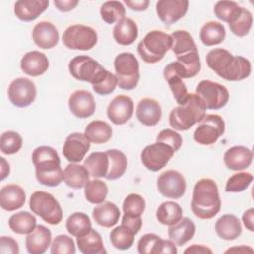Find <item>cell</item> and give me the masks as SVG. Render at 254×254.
Returning <instances> with one entry per match:
<instances>
[{
    "mask_svg": "<svg viewBox=\"0 0 254 254\" xmlns=\"http://www.w3.org/2000/svg\"><path fill=\"white\" fill-rule=\"evenodd\" d=\"M173 64L182 78L194 77L201 68L198 51L177 57V61L173 62Z\"/></svg>",
    "mask_w": 254,
    "mask_h": 254,
    "instance_id": "obj_26",
    "label": "cell"
},
{
    "mask_svg": "<svg viewBox=\"0 0 254 254\" xmlns=\"http://www.w3.org/2000/svg\"><path fill=\"white\" fill-rule=\"evenodd\" d=\"M253 159L252 151L245 146H233L227 149L223 155V162L227 169L242 171L247 169Z\"/></svg>",
    "mask_w": 254,
    "mask_h": 254,
    "instance_id": "obj_19",
    "label": "cell"
},
{
    "mask_svg": "<svg viewBox=\"0 0 254 254\" xmlns=\"http://www.w3.org/2000/svg\"><path fill=\"white\" fill-rule=\"evenodd\" d=\"M90 148V142L84 134L75 132L69 134L64 144L63 154L70 163H79L82 161Z\"/></svg>",
    "mask_w": 254,
    "mask_h": 254,
    "instance_id": "obj_17",
    "label": "cell"
},
{
    "mask_svg": "<svg viewBox=\"0 0 254 254\" xmlns=\"http://www.w3.org/2000/svg\"><path fill=\"white\" fill-rule=\"evenodd\" d=\"M172 47V38L169 34L153 30L138 44L137 51L142 60L148 64H156L163 60Z\"/></svg>",
    "mask_w": 254,
    "mask_h": 254,
    "instance_id": "obj_5",
    "label": "cell"
},
{
    "mask_svg": "<svg viewBox=\"0 0 254 254\" xmlns=\"http://www.w3.org/2000/svg\"><path fill=\"white\" fill-rule=\"evenodd\" d=\"M157 189L159 192L167 198H181L186 192V179L178 171H165L159 175L157 179Z\"/></svg>",
    "mask_w": 254,
    "mask_h": 254,
    "instance_id": "obj_14",
    "label": "cell"
},
{
    "mask_svg": "<svg viewBox=\"0 0 254 254\" xmlns=\"http://www.w3.org/2000/svg\"><path fill=\"white\" fill-rule=\"evenodd\" d=\"M89 173L84 166L70 163L64 170V181L72 189H82L89 181Z\"/></svg>",
    "mask_w": 254,
    "mask_h": 254,
    "instance_id": "obj_33",
    "label": "cell"
},
{
    "mask_svg": "<svg viewBox=\"0 0 254 254\" xmlns=\"http://www.w3.org/2000/svg\"><path fill=\"white\" fill-rule=\"evenodd\" d=\"M215 232L223 240L230 241L238 238L242 232V226L239 218L234 214H223L214 225Z\"/></svg>",
    "mask_w": 254,
    "mask_h": 254,
    "instance_id": "obj_27",
    "label": "cell"
},
{
    "mask_svg": "<svg viewBox=\"0 0 254 254\" xmlns=\"http://www.w3.org/2000/svg\"><path fill=\"white\" fill-rule=\"evenodd\" d=\"M164 239L155 233H146L137 243L140 254H162Z\"/></svg>",
    "mask_w": 254,
    "mask_h": 254,
    "instance_id": "obj_46",
    "label": "cell"
},
{
    "mask_svg": "<svg viewBox=\"0 0 254 254\" xmlns=\"http://www.w3.org/2000/svg\"><path fill=\"white\" fill-rule=\"evenodd\" d=\"M23 145L21 135L15 131H6L0 137V150L5 155H13L20 151Z\"/></svg>",
    "mask_w": 254,
    "mask_h": 254,
    "instance_id": "obj_47",
    "label": "cell"
},
{
    "mask_svg": "<svg viewBox=\"0 0 254 254\" xmlns=\"http://www.w3.org/2000/svg\"><path fill=\"white\" fill-rule=\"evenodd\" d=\"M83 134L90 143L104 144L111 139L112 128L105 121L93 120L87 124Z\"/></svg>",
    "mask_w": 254,
    "mask_h": 254,
    "instance_id": "obj_34",
    "label": "cell"
},
{
    "mask_svg": "<svg viewBox=\"0 0 254 254\" xmlns=\"http://www.w3.org/2000/svg\"><path fill=\"white\" fill-rule=\"evenodd\" d=\"M79 251L83 254H103L106 253L101 235L92 227L84 234L76 237Z\"/></svg>",
    "mask_w": 254,
    "mask_h": 254,
    "instance_id": "obj_32",
    "label": "cell"
},
{
    "mask_svg": "<svg viewBox=\"0 0 254 254\" xmlns=\"http://www.w3.org/2000/svg\"><path fill=\"white\" fill-rule=\"evenodd\" d=\"M221 200L218 187L214 180L203 178L198 180L193 188L191 210L199 219H211L220 210Z\"/></svg>",
    "mask_w": 254,
    "mask_h": 254,
    "instance_id": "obj_3",
    "label": "cell"
},
{
    "mask_svg": "<svg viewBox=\"0 0 254 254\" xmlns=\"http://www.w3.org/2000/svg\"><path fill=\"white\" fill-rule=\"evenodd\" d=\"M37 181L46 187H57L64 181V171L57 151L50 146L37 147L32 153Z\"/></svg>",
    "mask_w": 254,
    "mask_h": 254,
    "instance_id": "obj_2",
    "label": "cell"
},
{
    "mask_svg": "<svg viewBox=\"0 0 254 254\" xmlns=\"http://www.w3.org/2000/svg\"><path fill=\"white\" fill-rule=\"evenodd\" d=\"M174 154L175 151L169 145L156 142L143 149L141 152V162L147 170L158 172L169 163Z\"/></svg>",
    "mask_w": 254,
    "mask_h": 254,
    "instance_id": "obj_12",
    "label": "cell"
},
{
    "mask_svg": "<svg viewBox=\"0 0 254 254\" xmlns=\"http://www.w3.org/2000/svg\"><path fill=\"white\" fill-rule=\"evenodd\" d=\"M83 166L91 177L105 178L109 168V159L106 152H93L84 160Z\"/></svg>",
    "mask_w": 254,
    "mask_h": 254,
    "instance_id": "obj_36",
    "label": "cell"
},
{
    "mask_svg": "<svg viewBox=\"0 0 254 254\" xmlns=\"http://www.w3.org/2000/svg\"><path fill=\"white\" fill-rule=\"evenodd\" d=\"M52 232L44 225H37L35 229L27 234L25 245L30 254H43L51 244Z\"/></svg>",
    "mask_w": 254,
    "mask_h": 254,
    "instance_id": "obj_25",
    "label": "cell"
},
{
    "mask_svg": "<svg viewBox=\"0 0 254 254\" xmlns=\"http://www.w3.org/2000/svg\"><path fill=\"white\" fill-rule=\"evenodd\" d=\"M253 216H254V209L251 207L249 209H247L246 211H244L243 215H242V221L245 225V227L253 232L254 231V219H253Z\"/></svg>",
    "mask_w": 254,
    "mask_h": 254,
    "instance_id": "obj_59",
    "label": "cell"
},
{
    "mask_svg": "<svg viewBox=\"0 0 254 254\" xmlns=\"http://www.w3.org/2000/svg\"><path fill=\"white\" fill-rule=\"evenodd\" d=\"M34 43L41 49H52L59 42V32L54 24L48 21H42L36 24L32 31Z\"/></svg>",
    "mask_w": 254,
    "mask_h": 254,
    "instance_id": "obj_20",
    "label": "cell"
},
{
    "mask_svg": "<svg viewBox=\"0 0 254 254\" xmlns=\"http://www.w3.org/2000/svg\"><path fill=\"white\" fill-rule=\"evenodd\" d=\"M78 4V0H55L54 5L61 12H68L74 9Z\"/></svg>",
    "mask_w": 254,
    "mask_h": 254,
    "instance_id": "obj_56",
    "label": "cell"
},
{
    "mask_svg": "<svg viewBox=\"0 0 254 254\" xmlns=\"http://www.w3.org/2000/svg\"><path fill=\"white\" fill-rule=\"evenodd\" d=\"M205 61L210 69L227 81H240L251 73L249 60L241 56H233L225 49L216 48L209 51Z\"/></svg>",
    "mask_w": 254,
    "mask_h": 254,
    "instance_id": "obj_1",
    "label": "cell"
},
{
    "mask_svg": "<svg viewBox=\"0 0 254 254\" xmlns=\"http://www.w3.org/2000/svg\"><path fill=\"white\" fill-rule=\"evenodd\" d=\"M8 224L10 229L17 234H29L37 226V219L34 214L23 210L12 214Z\"/></svg>",
    "mask_w": 254,
    "mask_h": 254,
    "instance_id": "obj_38",
    "label": "cell"
},
{
    "mask_svg": "<svg viewBox=\"0 0 254 254\" xmlns=\"http://www.w3.org/2000/svg\"><path fill=\"white\" fill-rule=\"evenodd\" d=\"M172 38V52L176 57L188 54L190 52H196L197 47L192 36L185 30H177L171 35Z\"/></svg>",
    "mask_w": 254,
    "mask_h": 254,
    "instance_id": "obj_37",
    "label": "cell"
},
{
    "mask_svg": "<svg viewBox=\"0 0 254 254\" xmlns=\"http://www.w3.org/2000/svg\"><path fill=\"white\" fill-rule=\"evenodd\" d=\"M52 254H74L75 244L73 239L65 234L57 235L51 244Z\"/></svg>",
    "mask_w": 254,
    "mask_h": 254,
    "instance_id": "obj_51",
    "label": "cell"
},
{
    "mask_svg": "<svg viewBox=\"0 0 254 254\" xmlns=\"http://www.w3.org/2000/svg\"><path fill=\"white\" fill-rule=\"evenodd\" d=\"M0 161H1V180L3 181L9 176L10 166H9V163L5 160V158L1 157Z\"/></svg>",
    "mask_w": 254,
    "mask_h": 254,
    "instance_id": "obj_61",
    "label": "cell"
},
{
    "mask_svg": "<svg viewBox=\"0 0 254 254\" xmlns=\"http://www.w3.org/2000/svg\"><path fill=\"white\" fill-rule=\"evenodd\" d=\"M185 254H212V250L202 244H192L184 251Z\"/></svg>",
    "mask_w": 254,
    "mask_h": 254,
    "instance_id": "obj_58",
    "label": "cell"
},
{
    "mask_svg": "<svg viewBox=\"0 0 254 254\" xmlns=\"http://www.w3.org/2000/svg\"><path fill=\"white\" fill-rule=\"evenodd\" d=\"M108 193L107 185L98 179L88 181L84 187V196L92 204L102 203Z\"/></svg>",
    "mask_w": 254,
    "mask_h": 254,
    "instance_id": "obj_42",
    "label": "cell"
},
{
    "mask_svg": "<svg viewBox=\"0 0 254 254\" xmlns=\"http://www.w3.org/2000/svg\"><path fill=\"white\" fill-rule=\"evenodd\" d=\"M48 6V0H19L14 5V14L23 22H32L44 13Z\"/></svg>",
    "mask_w": 254,
    "mask_h": 254,
    "instance_id": "obj_24",
    "label": "cell"
},
{
    "mask_svg": "<svg viewBox=\"0 0 254 254\" xmlns=\"http://www.w3.org/2000/svg\"><path fill=\"white\" fill-rule=\"evenodd\" d=\"M206 107L196 93H190L185 103L172 109L169 123L177 131H187L200 122L205 114Z\"/></svg>",
    "mask_w": 254,
    "mask_h": 254,
    "instance_id": "obj_4",
    "label": "cell"
},
{
    "mask_svg": "<svg viewBox=\"0 0 254 254\" xmlns=\"http://www.w3.org/2000/svg\"><path fill=\"white\" fill-rule=\"evenodd\" d=\"M164 77L169 84V87L173 93V96L179 105L185 103L189 96V92L183 78L178 74L173 62L165 66L163 71Z\"/></svg>",
    "mask_w": 254,
    "mask_h": 254,
    "instance_id": "obj_30",
    "label": "cell"
},
{
    "mask_svg": "<svg viewBox=\"0 0 254 254\" xmlns=\"http://www.w3.org/2000/svg\"><path fill=\"white\" fill-rule=\"evenodd\" d=\"M117 85V79L115 74L106 70L102 77L92 85V89L95 93L99 95H108L115 90Z\"/></svg>",
    "mask_w": 254,
    "mask_h": 254,
    "instance_id": "obj_52",
    "label": "cell"
},
{
    "mask_svg": "<svg viewBox=\"0 0 254 254\" xmlns=\"http://www.w3.org/2000/svg\"><path fill=\"white\" fill-rule=\"evenodd\" d=\"M252 253L253 249L246 245H240V246H233L225 251V253Z\"/></svg>",
    "mask_w": 254,
    "mask_h": 254,
    "instance_id": "obj_60",
    "label": "cell"
},
{
    "mask_svg": "<svg viewBox=\"0 0 254 254\" xmlns=\"http://www.w3.org/2000/svg\"><path fill=\"white\" fill-rule=\"evenodd\" d=\"M252 22H253V19H252L251 12L248 9L242 7L239 16L232 23L228 25L232 34L238 37H244L250 32V29L252 27Z\"/></svg>",
    "mask_w": 254,
    "mask_h": 254,
    "instance_id": "obj_48",
    "label": "cell"
},
{
    "mask_svg": "<svg viewBox=\"0 0 254 254\" xmlns=\"http://www.w3.org/2000/svg\"><path fill=\"white\" fill-rule=\"evenodd\" d=\"M109 159V168L105 179L114 181L121 178L127 169V158L125 154L117 149H110L106 151Z\"/></svg>",
    "mask_w": 254,
    "mask_h": 254,
    "instance_id": "obj_40",
    "label": "cell"
},
{
    "mask_svg": "<svg viewBox=\"0 0 254 254\" xmlns=\"http://www.w3.org/2000/svg\"><path fill=\"white\" fill-rule=\"evenodd\" d=\"M20 67L27 75L40 76L48 70L49 60L44 53L39 51H31L22 57Z\"/></svg>",
    "mask_w": 254,
    "mask_h": 254,
    "instance_id": "obj_22",
    "label": "cell"
},
{
    "mask_svg": "<svg viewBox=\"0 0 254 254\" xmlns=\"http://www.w3.org/2000/svg\"><path fill=\"white\" fill-rule=\"evenodd\" d=\"M136 117L139 122L145 126L157 125L162 117V108L160 103L153 98L141 99L136 107Z\"/></svg>",
    "mask_w": 254,
    "mask_h": 254,
    "instance_id": "obj_21",
    "label": "cell"
},
{
    "mask_svg": "<svg viewBox=\"0 0 254 254\" xmlns=\"http://www.w3.org/2000/svg\"><path fill=\"white\" fill-rule=\"evenodd\" d=\"M68 70L75 79L86 81L93 85L102 77L107 69H105L94 59L81 55L70 60L68 64Z\"/></svg>",
    "mask_w": 254,
    "mask_h": 254,
    "instance_id": "obj_8",
    "label": "cell"
},
{
    "mask_svg": "<svg viewBox=\"0 0 254 254\" xmlns=\"http://www.w3.org/2000/svg\"><path fill=\"white\" fill-rule=\"evenodd\" d=\"M65 227L70 235L78 237L91 228V220L83 212H74L67 217Z\"/></svg>",
    "mask_w": 254,
    "mask_h": 254,
    "instance_id": "obj_43",
    "label": "cell"
},
{
    "mask_svg": "<svg viewBox=\"0 0 254 254\" xmlns=\"http://www.w3.org/2000/svg\"><path fill=\"white\" fill-rule=\"evenodd\" d=\"M120 217L118 206L111 201H103L92 210L93 220L100 226L110 228L114 226Z\"/></svg>",
    "mask_w": 254,
    "mask_h": 254,
    "instance_id": "obj_29",
    "label": "cell"
},
{
    "mask_svg": "<svg viewBox=\"0 0 254 254\" xmlns=\"http://www.w3.org/2000/svg\"><path fill=\"white\" fill-rule=\"evenodd\" d=\"M37 88L35 83L26 77L14 79L8 87V98L17 107L24 108L30 106L36 99Z\"/></svg>",
    "mask_w": 254,
    "mask_h": 254,
    "instance_id": "obj_13",
    "label": "cell"
},
{
    "mask_svg": "<svg viewBox=\"0 0 254 254\" xmlns=\"http://www.w3.org/2000/svg\"><path fill=\"white\" fill-rule=\"evenodd\" d=\"M157 142H162L169 145L175 152L179 151L183 144L181 135L172 129H164L157 136Z\"/></svg>",
    "mask_w": 254,
    "mask_h": 254,
    "instance_id": "obj_53",
    "label": "cell"
},
{
    "mask_svg": "<svg viewBox=\"0 0 254 254\" xmlns=\"http://www.w3.org/2000/svg\"><path fill=\"white\" fill-rule=\"evenodd\" d=\"M196 94L202 99L206 109L217 110L224 107L229 100L227 88L217 82L201 80L196 86Z\"/></svg>",
    "mask_w": 254,
    "mask_h": 254,
    "instance_id": "obj_11",
    "label": "cell"
},
{
    "mask_svg": "<svg viewBox=\"0 0 254 254\" xmlns=\"http://www.w3.org/2000/svg\"><path fill=\"white\" fill-rule=\"evenodd\" d=\"M124 4L131 10L133 11H137V12H141V11H145L147 10L150 1L149 0H135V1H131V0H124Z\"/></svg>",
    "mask_w": 254,
    "mask_h": 254,
    "instance_id": "obj_57",
    "label": "cell"
},
{
    "mask_svg": "<svg viewBox=\"0 0 254 254\" xmlns=\"http://www.w3.org/2000/svg\"><path fill=\"white\" fill-rule=\"evenodd\" d=\"M146 202L142 195L138 193L128 194L122 204L124 214L130 216H141L145 210Z\"/></svg>",
    "mask_w": 254,
    "mask_h": 254,
    "instance_id": "obj_50",
    "label": "cell"
},
{
    "mask_svg": "<svg viewBox=\"0 0 254 254\" xmlns=\"http://www.w3.org/2000/svg\"><path fill=\"white\" fill-rule=\"evenodd\" d=\"M225 131V123L218 114L205 115L193 133V139L196 143L203 146L214 144Z\"/></svg>",
    "mask_w": 254,
    "mask_h": 254,
    "instance_id": "obj_10",
    "label": "cell"
},
{
    "mask_svg": "<svg viewBox=\"0 0 254 254\" xmlns=\"http://www.w3.org/2000/svg\"><path fill=\"white\" fill-rule=\"evenodd\" d=\"M137 233L127 224L121 223L113 228L109 234L111 244L118 250L130 249L134 243V237Z\"/></svg>",
    "mask_w": 254,
    "mask_h": 254,
    "instance_id": "obj_39",
    "label": "cell"
},
{
    "mask_svg": "<svg viewBox=\"0 0 254 254\" xmlns=\"http://www.w3.org/2000/svg\"><path fill=\"white\" fill-rule=\"evenodd\" d=\"M0 252L2 254H18L20 252L18 242L11 236H1Z\"/></svg>",
    "mask_w": 254,
    "mask_h": 254,
    "instance_id": "obj_54",
    "label": "cell"
},
{
    "mask_svg": "<svg viewBox=\"0 0 254 254\" xmlns=\"http://www.w3.org/2000/svg\"><path fill=\"white\" fill-rule=\"evenodd\" d=\"M113 39L121 46L132 45L138 37V27L131 18H123L113 28Z\"/></svg>",
    "mask_w": 254,
    "mask_h": 254,
    "instance_id": "obj_31",
    "label": "cell"
},
{
    "mask_svg": "<svg viewBox=\"0 0 254 254\" xmlns=\"http://www.w3.org/2000/svg\"><path fill=\"white\" fill-rule=\"evenodd\" d=\"M68 107L70 112L77 118L83 119L90 117L96 108L93 95L87 90H76L68 98Z\"/></svg>",
    "mask_w": 254,
    "mask_h": 254,
    "instance_id": "obj_18",
    "label": "cell"
},
{
    "mask_svg": "<svg viewBox=\"0 0 254 254\" xmlns=\"http://www.w3.org/2000/svg\"><path fill=\"white\" fill-rule=\"evenodd\" d=\"M121 223L127 224L136 233H138L142 227V218H141V216H130L127 214H123Z\"/></svg>",
    "mask_w": 254,
    "mask_h": 254,
    "instance_id": "obj_55",
    "label": "cell"
},
{
    "mask_svg": "<svg viewBox=\"0 0 254 254\" xmlns=\"http://www.w3.org/2000/svg\"><path fill=\"white\" fill-rule=\"evenodd\" d=\"M62 41L70 50L88 51L96 45L97 33L93 28L85 25H71L64 32Z\"/></svg>",
    "mask_w": 254,
    "mask_h": 254,
    "instance_id": "obj_9",
    "label": "cell"
},
{
    "mask_svg": "<svg viewBox=\"0 0 254 254\" xmlns=\"http://www.w3.org/2000/svg\"><path fill=\"white\" fill-rule=\"evenodd\" d=\"M188 9L189 1L187 0H159L156 3L157 15L166 26H171L182 19Z\"/></svg>",
    "mask_w": 254,
    "mask_h": 254,
    "instance_id": "obj_15",
    "label": "cell"
},
{
    "mask_svg": "<svg viewBox=\"0 0 254 254\" xmlns=\"http://www.w3.org/2000/svg\"><path fill=\"white\" fill-rule=\"evenodd\" d=\"M183 217V209L175 201H165L160 204L156 211L157 220L163 225H173Z\"/></svg>",
    "mask_w": 254,
    "mask_h": 254,
    "instance_id": "obj_41",
    "label": "cell"
},
{
    "mask_svg": "<svg viewBox=\"0 0 254 254\" xmlns=\"http://www.w3.org/2000/svg\"><path fill=\"white\" fill-rule=\"evenodd\" d=\"M226 32L223 24L215 21H209L205 23L199 33V39L201 43L206 47L219 45L225 39Z\"/></svg>",
    "mask_w": 254,
    "mask_h": 254,
    "instance_id": "obj_35",
    "label": "cell"
},
{
    "mask_svg": "<svg viewBox=\"0 0 254 254\" xmlns=\"http://www.w3.org/2000/svg\"><path fill=\"white\" fill-rule=\"evenodd\" d=\"M195 229V224L190 218L182 217L180 221L169 226L168 235L176 245L182 246L193 238Z\"/></svg>",
    "mask_w": 254,
    "mask_h": 254,
    "instance_id": "obj_28",
    "label": "cell"
},
{
    "mask_svg": "<svg viewBox=\"0 0 254 254\" xmlns=\"http://www.w3.org/2000/svg\"><path fill=\"white\" fill-rule=\"evenodd\" d=\"M30 209L51 225L59 224L63 219V209L55 196L49 192L37 190L31 194Z\"/></svg>",
    "mask_w": 254,
    "mask_h": 254,
    "instance_id": "obj_6",
    "label": "cell"
},
{
    "mask_svg": "<svg viewBox=\"0 0 254 254\" xmlns=\"http://www.w3.org/2000/svg\"><path fill=\"white\" fill-rule=\"evenodd\" d=\"M253 176L251 173L238 172L228 178L225 184L226 192H241L245 190L252 183Z\"/></svg>",
    "mask_w": 254,
    "mask_h": 254,
    "instance_id": "obj_49",
    "label": "cell"
},
{
    "mask_svg": "<svg viewBox=\"0 0 254 254\" xmlns=\"http://www.w3.org/2000/svg\"><path fill=\"white\" fill-rule=\"evenodd\" d=\"M26 201V192L22 187L9 184L0 190V206L6 211H14L21 208Z\"/></svg>",
    "mask_w": 254,
    "mask_h": 254,
    "instance_id": "obj_23",
    "label": "cell"
},
{
    "mask_svg": "<svg viewBox=\"0 0 254 254\" xmlns=\"http://www.w3.org/2000/svg\"><path fill=\"white\" fill-rule=\"evenodd\" d=\"M241 9L242 7L234 1L222 0L215 3L213 12L217 19L230 24L239 16Z\"/></svg>",
    "mask_w": 254,
    "mask_h": 254,
    "instance_id": "obj_44",
    "label": "cell"
},
{
    "mask_svg": "<svg viewBox=\"0 0 254 254\" xmlns=\"http://www.w3.org/2000/svg\"><path fill=\"white\" fill-rule=\"evenodd\" d=\"M106 113L113 124L123 125L133 116L134 102L127 95H117L109 102Z\"/></svg>",
    "mask_w": 254,
    "mask_h": 254,
    "instance_id": "obj_16",
    "label": "cell"
},
{
    "mask_svg": "<svg viewBox=\"0 0 254 254\" xmlns=\"http://www.w3.org/2000/svg\"><path fill=\"white\" fill-rule=\"evenodd\" d=\"M117 85L124 90L134 89L140 79L139 62L132 53L118 54L114 59Z\"/></svg>",
    "mask_w": 254,
    "mask_h": 254,
    "instance_id": "obj_7",
    "label": "cell"
},
{
    "mask_svg": "<svg viewBox=\"0 0 254 254\" xmlns=\"http://www.w3.org/2000/svg\"><path fill=\"white\" fill-rule=\"evenodd\" d=\"M125 8L119 1H106L100 7L101 19L106 24H114L125 18Z\"/></svg>",
    "mask_w": 254,
    "mask_h": 254,
    "instance_id": "obj_45",
    "label": "cell"
}]
</instances>
